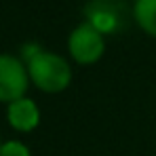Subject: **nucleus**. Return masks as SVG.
Segmentation results:
<instances>
[{
  "mask_svg": "<svg viewBox=\"0 0 156 156\" xmlns=\"http://www.w3.org/2000/svg\"><path fill=\"white\" fill-rule=\"evenodd\" d=\"M26 66L27 74H30V82L47 95L63 93L72 84V78H74L70 61L59 53L40 49L32 59H27Z\"/></svg>",
  "mask_w": 156,
  "mask_h": 156,
  "instance_id": "obj_1",
  "label": "nucleus"
},
{
  "mask_svg": "<svg viewBox=\"0 0 156 156\" xmlns=\"http://www.w3.org/2000/svg\"><path fill=\"white\" fill-rule=\"evenodd\" d=\"M68 53L78 66H93L105 53L104 32H99L91 21L76 26L68 36Z\"/></svg>",
  "mask_w": 156,
  "mask_h": 156,
  "instance_id": "obj_2",
  "label": "nucleus"
},
{
  "mask_svg": "<svg viewBox=\"0 0 156 156\" xmlns=\"http://www.w3.org/2000/svg\"><path fill=\"white\" fill-rule=\"evenodd\" d=\"M30 89V74L23 59L0 53V101L13 104L21 97H26Z\"/></svg>",
  "mask_w": 156,
  "mask_h": 156,
  "instance_id": "obj_3",
  "label": "nucleus"
},
{
  "mask_svg": "<svg viewBox=\"0 0 156 156\" xmlns=\"http://www.w3.org/2000/svg\"><path fill=\"white\" fill-rule=\"evenodd\" d=\"M6 120L9 125L19 133H30L40 125V110L34 99L21 97L6 108Z\"/></svg>",
  "mask_w": 156,
  "mask_h": 156,
  "instance_id": "obj_4",
  "label": "nucleus"
},
{
  "mask_svg": "<svg viewBox=\"0 0 156 156\" xmlns=\"http://www.w3.org/2000/svg\"><path fill=\"white\" fill-rule=\"evenodd\" d=\"M133 17L141 32L156 38V0H135Z\"/></svg>",
  "mask_w": 156,
  "mask_h": 156,
  "instance_id": "obj_5",
  "label": "nucleus"
},
{
  "mask_svg": "<svg viewBox=\"0 0 156 156\" xmlns=\"http://www.w3.org/2000/svg\"><path fill=\"white\" fill-rule=\"evenodd\" d=\"M0 156H32V152H30V148H27L26 144H21L17 139H11V141L2 144Z\"/></svg>",
  "mask_w": 156,
  "mask_h": 156,
  "instance_id": "obj_6",
  "label": "nucleus"
},
{
  "mask_svg": "<svg viewBox=\"0 0 156 156\" xmlns=\"http://www.w3.org/2000/svg\"><path fill=\"white\" fill-rule=\"evenodd\" d=\"M0 148H2V141H0Z\"/></svg>",
  "mask_w": 156,
  "mask_h": 156,
  "instance_id": "obj_7",
  "label": "nucleus"
}]
</instances>
